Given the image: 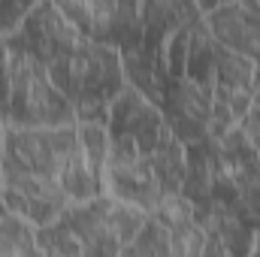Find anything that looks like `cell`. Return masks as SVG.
<instances>
[{
  "mask_svg": "<svg viewBox=\"0 0 260 257\" xmlns=\"http://www.w3.org/2000/svg\"><path fill=\"white\" fill-rule=\"evenodd\" d=\"M124 76L164 112L185 145L236 127L257 91L251 64L215 40L206 15L173 30L157 55L127 58Z\"/></svg>",
  "mask_w": 260,
  "mask_h": 257,
  "instance_id": "1",
  "label": "cell"
},
{
  "mask_svg": "<svg viewBox=\"0 0 260 257\" xmlns=\"http://www.w3.org/2000/svg\"><path fill=\"white\" fill-rule=\"evenodd\" d=\"M106 124L3 127L0 200L34 227L55 221L73 203L103 191Z\"/></svg>",
  "mask_w": 260,
  "mask_h": 257,
  "instance_id": "2",
  "label": "cell"
},
{
  "mask_svg": "<svg viewBox=\"0 0 260 257\" xmlns=\"http://www.w3.org/2000/svg\"><path fill=\"white\" fill-rule=\"evenodd\" d=\"M182 182L185 142L142 91L124 85L106 118L103 191L151 212L182 194Z\"/></svg>",
  "mask_w": 260,
  "mask_h": 257,
  "instance_id": "3",
  "label": "cell"
},
{
  "mask_svg": "<svg viewBox=\"0 0 260 257\" xmlns=\"http://www.w3.org/2000/svg\"><path fill=\"white\" fill-rule=\"evenodd\" d=\"M18 30L43 61L52 85L76 109L79 124H106L112 100L127 85L121 52L76 30L52 0H40Z\"/></svg>",
  "mask_w": 260,
  "mask_h": 257,
  "instance_id": "4",
  "label": "cell"
},
{
  "mask_svg": "<svg viewBox=\"0 0 260 257\" xmlns=\"http://www.w3.org/2000/svg\"><path fill=\"white\" fill-rule=\"evenodd\" d=\"M79 124L76 109L52 85L49 73L18 27L0 34V127Z\"/></svg>",
  "mask_w": 260,
  "mask_h": 257,
  "instance_id": "5",
  "label": "cell"
},
{
  "mask_svg": "<svg viewBox=\"0 0 260 257\" xmlns=\"http://www.w3.org/2000/svg\"><path fill=\"white\" fill-rule=\"evenodd\" d=\"M145 218V209L97 194L37 227V245L40 254H124Z\"/></svg>",
  "mask_w": 260,
  "mask_h": 257,
  "instance_id": "6",
  "label": "cell"
},
{
  "mask_svg": "<svg viewBox=\"0 0 260 257\" xmlns=\"http://www.w3.org/2000/svg\"><path fill=\"white\" fill-rule=\"evenodd\" d=\"M127 257L151 254H209V236L194 215L191 200L182 194L170 197L157 209L148 212L142 230L127 245Z\"/></svg>",
  "mask_w": 260,
  "mask_h": 257,
  "instance_id": "7",
  "label": "cell"
},
{
  "mask_svg": "<svg viewBox=\"0 0 260 257\" xmlns=\"http://www.w3.org/2000/svg\"><path fill=\"white\" fill-rule=\"evenodd\" d=\"M67 21L85 37L115 46L121 58L139 52L142 21L139 0H52Z\"/></svg>",
  "mask_w": 260,
  "mask_h": 257,
  "instance_id": "8",
  "label": "cell"
},
{
  "mask_svg": "<svg viewBox=\"0 0 260 257\" xmlns=\"http://www.w3.org/2000/svg\"><path fill=\"white\" fill-rule=\"evenodd\" d=\"M206 24L221 46L251 64L254 88H260V0H230L206 12Z\"/></svg>",
  "mask_w": 260,
  "mask_h": 257,
  "instance_id": "9",
  "label": "cell"
},
{
  "mask_svg": "<svg viewBox=\"0 0 260 257\" xmlns=\"http://www.w3.org/2000/svg\"><path fill=\"white\" fill-rule=\"evenodd\" d=\"M203 12H200L197 0H139L142 43H139V52H133L127 58H151V55H157L173 30H179L182 24L194 21ZM127 58H121V61H127Z\"/></svg>",
  "mask_w": 260,
  "mask_h": 257,
  "instance_id": "10",
  "label": "cell"
},
{
  "mask_svg": "<svg viewBox=\"0 0 260 257\" xmlns=\"http://www.w3.org/2000/svg\"><path fill=\"white\" fill-rule=\"evenodd\" d=\"M0 254H40L37 227L6 206H0Z\"/></svg>",
  "mask_w": 260,
  "mask_h": 257,
  "instance_id": "11",
  "label": "cell"
},
{
  "mask_svg": "<svg viewBox=\"0 0 260 257\" xmlns=\"http://www.w3.org/2000/svg\"><path fill=\"white\" fill-rule=\"evenodd\" d=\"M40 0H0V34L18 27L24 21V15L37 6Z\"/></svg>",
  "mask_w": 260,
  "mask_h": 257,
  "instance_id": "12",
  "label": "cell"
},
{
  "mask_svg": "<svg viewBox=\"0 0 260 257\" xmlns=\"http://www.w3.org/2000/svg\"><path fill=\"white\" fill-rule=\"evenodd\" d=\"M239 127H242V133L248 136V142L254 145V151L260 154V88L254 91V97H251V106H248V112L242 115Z\"/></svg>",
  "mask_w": 260,
  "mask_h": 257,
  "instance_id": "13",
  "label": "cell"
},
{
  "mask_svg": "<svg viewBox=\"0 0 260 257\" xmlns=\"http://www.w3.org/2000/svg\"><path fill=\"white\" fill-rule=\"evenodd\" d=\"M224 3H230V0H197V6H200V12L206 15V12H212V9H218V6H224Z\"/></svg>",
  "mask_w": 260,
  "mask_h": 257,
  "instance_id": "14",
  "label": "cell"
},
{
  "mask_svg": "<svg viewBox=\"0 0 260 257\" xmlns=\"http://www.w3.org/2000/svg\"><path fill=\"white\" fill-rule=\"evenodd\" d=\"M251 254H260V230L254 233V242H251Z\"/></svg>",
  "mask_w": 260,
  "mask_h": 257,
  "instance_id": "15",
  "label": "cell"
},
{
  "mask_svg": "<svg viewBox=\"0 0 260 257\" xmlns=\"http://www.w3.org/2000/svg\"><path fill=\"white\" fill-rule=\"evenodd\" d=\"M0 133H3V127H0ZM0 206H3V200H0Z\"/></svg>",
  "mask_w": 260,
  "mask_h": 257,
  "instance_id": "16",
  "label": "cell"
}]
</instances>
